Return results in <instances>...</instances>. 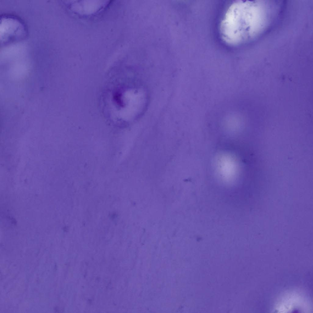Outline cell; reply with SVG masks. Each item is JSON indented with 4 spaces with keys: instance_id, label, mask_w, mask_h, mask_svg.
<instances>
[{
    "instance_id": "cell-2",
    "label": "cell",
    "mask_w": 313,
    "mask_h": 313,
    "mask_svg": "<svg viewBox=\"0 0 313 313\" xmlns=\"http://www.w3.org/2000/svg\"><path fill=\"white\" fill-rule=\"evenodd\" d=\"M27 29L23 21L11 15H3L1 17V42L3 44L17 42L27 35Z\"/></svg>"
},
{
    "instance_id": "cell-1",
    "label": "cell",
    "mask_w": 313,
    "mask_h": 313,
    "mask_svg": "<svg viewBox=\"0 0 313 313\" xmlns=\"http://www.w3.org/2000/svg\"><path fill=\"white\" fill-rule=\"evenodd\" d=\"M263 1H236L227 10L220 25L222 39L232 45L254 38L266 28L269 9Z\"/></svg>"
}]
</instances>
